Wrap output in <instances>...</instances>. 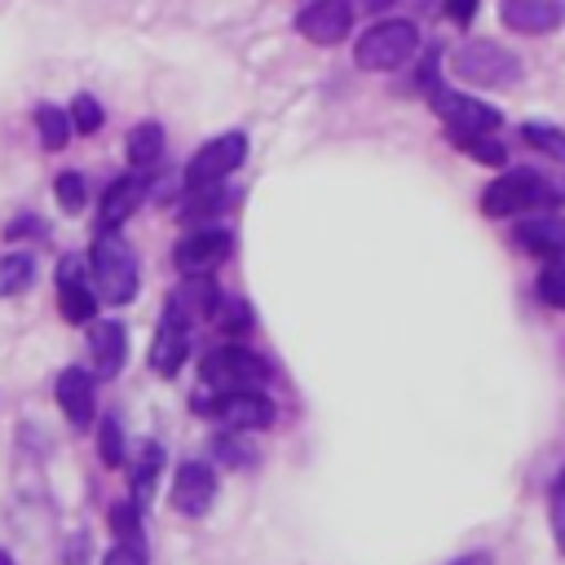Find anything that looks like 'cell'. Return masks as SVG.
I'll list each match as a JSON object with an SVG mask.
<instances>
[{"label": "cell", "mask_w": 565, "mask_h": 565, "mask_svg": "<svg viewBox=\"0 0 565 565\" xmlns=\"http://www.w3.org/2000/svg\"><path fill=\"white\" fill-rule=\"evenodd\" d=\"M552 203H561V185H552L547 177L530 172V168H512L503 172L486 194L481 207L490 216H530V212H547Z\"/></svg>", "instance_id": "6da1fadb"}, {"label": "cell", "mask_w": 565, "mask_h": 565, "mask_svg": "<svg viewBox=\"0 0 565 565\" xmlns=\"http://www.w3.org/2000/svg\"><path fill=\"white\" fill-rule=\"evenodd\" d=\"M88 265H93V287L102 291V300L128 305L137 296V256L115 230L97 234V243L88 252Z\"/></svg>", "instance_id": "7a4b0ae2"}, {"label": "cell", "mask_w": 565, "mask_h": 565, "mask_svg": "<svg viewBox=\"0 0 565 565\" xmlns=\"http://www.w3.org/2000/svg\"><path fill=\"white\" fill-rule=\"evenodd\" d=\"M415 49H419L415 22H406V18H384V22H375V26H366V31L358 35L353 62H358L362 71H397L402 62L415 57Z\"/></svg>", "instance_id": "3957f363"}, {"label": "cell", "mask_w": 565, "mask_h": 565, "mask_svg": "<svg viewBox=\"0 0 565 565\" xmlns=\"http://www.w3.org/2000/svg\"><path fill=\"white\" fill-rule=\"evenodd\" d=\"M203 384L212 393H252V388H265L269 384V366L265 358H256L252 349L243 344H225V349H212L199 366Z\"/></svg>", "instance_id": "277c9868"}, {"label": "cell", "mask_w": 565, "mask_h": 565, "mask_svg": "<svg viewBox=\"0 0 565 565\" xmlns=\"http://www.w3.org/2000/svg\"><path fill=\"white\" fill-rule=\"evenodd\" d=\"M450 71L477 88H508L521 79V62L516 53H508L503 44H490V40H468L455 49L450 57Z\"/></svg>", "instance_id": "5b68a950"}, {"label": "cell", "mask_w": 565, "mask_h": 565, "mask_svg": "<svg viewBox=\"0 0 565 565\" xmlns=\"http://www.w3.org/2000/svg\"><path fill=\"white\" fill-rule=\"evenodd\" d=\"M243 159H247V137H243V132H221V137H212V141L199 146L194 159L185 163V190L221 185Z\"/></svg>", "instance_id": "8992f818"}, {"label": "cell", "mask_w": 565, "mask_h": 565, "mask_svg": "<svg viewBox=\"0 0 565 565\" xmlns=\"http://www.w3.org/2000/svg\"><path fill=\"white\" fill-rule=\"evenodd\" d=\"M428 97H433V110L446 119L450 137L494 132V128H499V119H503L494 106H486V102H477V97H468V93H455V88H433Z\"/></svg>", "instance_id": "52a82bcc"}, {"label": "cell", "mask_w": 565, "mask_h": 565, "mask_svg": "<svg viewBox=\"0 0 565 565\" xmlns=\"http://www.w3.org/2000/svg\"><path fill=\"white\" fill-rule=\"evenodd\" d=\"M199 411L221 419L230 433H256L274 419V406L260 388H252V393H212V402H199Z\"/></svg>", "instance_id": "ba28073f"}, {"label": "cell", "mask_w": 565, "mask_h": 565, "mask_svg": "<svg viewBox=\"0 0 565 565\" xmlns=\"http://www.w3.org/2000/svg\"><path fill=\"white\" fill-rule=\"evenodd\" d=\"M230 252H234L230 230H194V234H185V238L172 247V260H177V269H181L185 278H207Z\"/></svg>", "instance_id": "9c48e42d"}, {"label": "cell", "mask_w": 565, "mask_h": 565, "mask_svg": "<svg viewBox=\"0 0 565 565\" xmlns=\"http://www.w3.org/2000/svg\"><path fill=\"white\" fill-rule=\"evenodd\" d=\"M185 353H190V313L177 300H168V309L159 318V331H154V344H150V366L159 375H177Z\"/></svg>", "instance_id": "30bf717a"}, {"label": "cell", "mask_w": 565, "mask_h": 565, "mask_svg": "<svg viewBox=\"0 0 565 565\" xmlns=\"http://www.w3.org/2000/svg\"><path fill=\"white\" fill-rule=\"evenodd\" d=\"M349 26H353V9H349V0H313V4H305L300 9V18H296V31L309 40V44H340L344 35H349Z\"/></svg>", "instance_id": "8fae6325"}, {"label": "cell", "mask_w": 565, "mask_h": 565, "mask_svg": "<svg viewBox=\"0 0 565 565\" xmlns=\"http://www.w3.org/2000/svg\"><path fill=\"white\" fill-rule=\"evenodd\" d=\"M212 499H216V472L199 459L181 463L177 477H172V508L185 512V516H203L212 508Z\"/></svg>", "instance_id": "7c38bea8"}, {"label": "cell", "mask_w": 565, "mask_h": 565, "mask_svg": "<svg viewBox=\"0 0 565 565\" xmlns=\"http://www.w3.org/2000/svg\"><path fill=\"white\" fill-rule=\"evenodd\" d=\"M499 18L521 35H547L565 22V0H499Z\"/></svg>", "instance_id": "4fadbf2b"}, {"label": "cell", "mask_w": 565, "mask_h": 565, "mask_svg": "<svg viewBox=\"0 0 565 565\" xmlns=\"http://www.w3.org/2000/svg\"><path fill=\"white\" fill-rule=\"evenodd\" d=\"M516 243L543 260L565 256V216L556 212H530L525 221H516Z\"/></svg>", "instance_id": "5bb4252c"}, {"label": "cell", "mask_w": 565, "mask_h": 565, "mask_svg": "<svg viewBox=\"0 0 565 565\" xmlns=\"http://www.w3.org/2000/svg\"><path fill=\"white\" fill-rule=\"evenodd\" d=\"M57 406H62V415L75 428H84L93 419V411H97V384H93V375L84 366H66L57 375Z\"/></svg>", "instance_id": "9a60e30c"}, {"label": "cell", "mask_w": 565, "mask_h": 565, "mask_svg": "<svg viewBox=\"0 0 565 565\" xmlns=\"http://www.w3.org/2000/svg\"><path fill=\"white\" fill-rule=\"evenodd\" d=\"M88 349H93V362H97V375H119L124 358H128V331L124 322H93L88 327Z\"/></svg>", "instance_id": "2e32d148"}, {"label": "cell", "mask_w": 565, "mask_h": 565, "mask_svg": "<svg viewBox=\"0 0 565 565\" xmlns=\"http://www.w3.org/2000/svg\"><path fill=\"white\" fill-rule=\"evenodd\" d=\"M141 199H146V181H141V177H119V181H110L106 194H102V207H97L102 230L124 225V221L141 207Z\"/></svg>", "instance_id": "e0dca14e"}, {"label": "cell", "mask_w": 565, "mask_h": 565, "mask_svg": "<svg viewBox=\"0 0 565 565\" xmlns=\"http://www.w3.org/2000/svg\"><path fill=\"white\" fill-rule=\"evenodd\" d=\"M57 305H62V318H71V322H88L93 318L97 296L88 291V278L79 274V260L62 265V274H57Z\"/></svg>", "instance_id": "ac0fdd59"}, {"label": "cell", "mask_w": 565, "mask_h": 565, "mask_svg": "<svg viewBox=\"0 0 565 565\" xmlns=\"http://www.w3.org/2000/svg\"><path fill=\"white\" fill-rule=\"evenodd\" d=\"M163 159V128L159 124H137L128 132V163L132 168H150Z\"/></svg>", "instance_id": "d6986e66"}, {"label": "cell", "mask_w": 565, "mask_h": 565, "mask_svg": "<svg viewBox=\"0 0 565 565\" xmlns=\"http://www.w3.org/2000/svg\"><path fill=\"white\" fill-rule=\"evenodd\" d=\"M35 128H40V146L44 150H62L66 137L75 132L71 128V110H57V106H40L35 110Z\"/></svg>", "instance_id": "ffe728a7"}, {"label": "cell", "mask_w": 565, "mask_h": 565, "mask_svg": "<svg viewBox=\"0 0 565 565\" xmlns=\"http://www.w3.org/2000/svg\"><path fill=\"white\" fill-rule=\"evenodd\" d=\"M31 278H35V260H31L26 252L0 256V296H13V291H22Z\"/></svg>", "instance_id": "44dd1931"}, {"label": "cell", "mask_w": 565, "mask_h": 565, "mask_svg": "<svg viewBox=\"0 0 565 565\" xmlns=\"http://www.w3.org/2000/svg\"><path fill=\"white\" fill-rule=\"evenodd\" d=\"M539 300L543 305H552V309H565V256H556V260H547L543 269H539Z\"/></svg>", "instance_id": "7402d4cb"}, {"label": "cell", "mask_w": 565, "mask_h": 565, "mask_svg": "<svg viewBox=\"0 0 565 565\" xmlns=\"http://www.w3.org/2000/svg\"><path fill=\"white\" fill-rule=\"evenodd\" d=\"M521 137H525L534 150H543L547 159H561V163H565V128H552V124H525Z\"/></svg>", "instance_id": "603a6c76"}, {"label": "cell", "mask_w": 565, "mask_h": 565, "mask_svg": "<svg viewBox=\"0 0 565 565\" xmlns=\"http://www.w3.org/2000/svg\"><path fill=\"white\" fill-rule=\"evenodd\" d=\"M547 516H552V539H556V552L565 556V468L556 472L552 481V494H547Z\"/></svg>", "instance_id": "cb8c5ba5"}, {"label": "cell", "mask_w": 565, "mask_h": 565, "mask_svg": "<svg viewBox=\"0 0 565 565\" xmlns=\"http://www.w3.org/2000/svg\"><path fill=\"white\" fill-rule=\"evenodd\" d=\"M71 128H75V132H97V128H102V106H97V97L79 93V97L71 102Z\"/></svg>", "instance_id": "d4e9b609"}, {"label": "cell", "mask_w": 565, "mask_h": 565, "mask_svg": "<svg viewBox=\"0 0 565 565\" xmlns=\"http://www.w3.org/2000/svg\"><path fill=\"white\" fill-rule=\"evenodd\" d=\"M97 450H102L106 468H119V463H124V433H119V419H102V433H97Z\"/></svg>", "instance_id": "484cf974"}, {"label": "cell", "mask_w": 565, "mask_h": 565, "mask_svg": "<svg viewBox=\"0 0 565 565\" xmlns=\"http://www.w3.org/2000/svg\"><path fill=\"white\" fill-rule=\"evenodd\" d=\"M159 463H163V450H159V446H146V450H141V463L132 468V490H137V499H146V494H150Z\"/></svg>", "instance_id": "4316f807"}, {"label": "cell", "mask_w": 565, "mask_h": 565, "mask_svg": "<svg viewBox=\"0 0 565 565\" xmlns=\"http://www.w3.org/2000/svg\"><path fill=\"white\" fill-rule=\"evenodd\" d=\"M137 508H141V503H119V508L110 512V525H115L119 543H132V547H137V539H141V521H137Z\"/></svg>", "instance_id": "83f0119b"}, {"label": "cell", "mask_w": 565, "mask_h": 565, "mask_svg": "<svg viewBox=\"0 0 565 565\" xmlns=\"http://www.w3.org/2000/svg\"><path fill=\"white\" fill-rule=\"evenodd\" d=\"M53 190H57V203H62L66 212H79V207H84V177H79V172H62V177L53 181Z\"/></svg>", "instance_id": "f1b7e54d"}, {"label": "cell", "mask_w": 565, "mask_h": 565, "mask_svg": "<svg viewBox=\"0 0 565 565\" xmlns=\"http://www.w3.org/2000/svg\"><path fill=\"white\" fill-rule=\"evenodd\" d=\"M459 146H468L472 150V159H481V163H503V146L499 141H490V132H477V137H455Z\"/></svg>", "instance_id": "f546056e"}, {"label": "cell", "mask_w": 565, "mask_h": 565, "mask_svg": "<svg viewBox=\"0 0 565 565\" xmlns=\"http://www.w3.org/2000/svg\"><path fill=\"white\" fill-rule=\"evenodd\" d=\"M102 565H146V556L132 547V543H119V547H110L106 552V561Z\"/></svg>", "instance_id": "4dcf8cb0"}, {"label": "cell", "mask_w": 565, "mask_h": 565, "mask_svg": "<svg viewBox=\"0 0 565 565\" xmlns=\"http://www.w3.org/2000/svg\"><path fill=\"white\" fill-rule=\"evenodd\" d=\"M472 13H477V0H446V18L450 22H472Z\"/></svg>", "instance_id": "1f68e13d"}, {"label": "cell", "mask_w": 565, "mask_h": 565, "mask_svg": "<svg viewBox=\"0 0 565 565\" xmlns=\"http://www.w3.org/2000/svg\"><path fill=\"white\" fill-rule=\"evenodd\" d=\"M0 565H13V556H9V552H0Z\"/></svg>", "instance_id": "d6a6232c"}]
</instances>
